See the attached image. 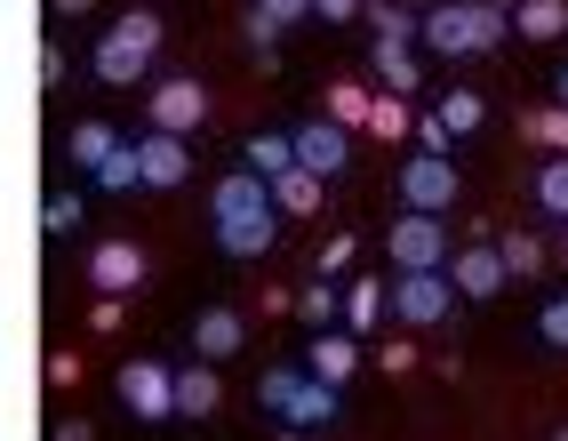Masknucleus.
<instances>
[{
  "label": "nucleus",
  "instance_id": "obj_1",
  "mask_svg": "<svg viewBox=\"0 0 568 441\" xmlns=\"http://www.w3.org/2000/svg\"><path fill=\"white\" fill-rule=\"evenodd\" d=\"M209 217H216V249L224 257H264L281 233V209H273V186L256 169H224L216 193H209Z\"/></svg>",
  "mask_w": 568,
  "mask_h": 441
},
{
  "label": "nucleus",
  "instance_id": "obj_2",
  "mask_svg": "<svg viewBox=\"0 0 568 441\" xmlns=\"http://www.w3.org/2000/svg\"><path fill=\"white\" fill-rule=\"evenodd\" d=\"M513 32L505 9H488V0H440V9H425V49L433 57H488Z\"/></svg>",
  "mask_w": 568,
  "mask_h": 441
},
{
  "label": "nucleus",
  "instance_id": "obj_3",
  "mask_svg": "<svg viewBox=\"0 0 568 441\" xmlns=\"http://www.w3.org/2000/svg\"><path fill=\"white\" fill-rule=\"evenodd\" d=\"M153 57H161V17H153V9H129V17L97 41L89 64H97V81L129 89V81H144V72H153Z\"/></svg>",
  "mask_w": 568,
  "mask_h": 441
},
{
  "label": "nucleus",
  "instance_id": "obj_4",
  "mask_svg": "<svg viewBox=\"0 0 568 441\" xmlns=\"http://www.w3.org/2000/svg\"><path fill=\"white\" fill-rule=\"evenodd\" d=\"M385 257H393V273H448V225L408 209L400 225L385 233Z\"/></svg>",
  "mask_w": 568,
  "mask_h": 441
},
{
  "label": "nucleus",
  "instance_id": "obj_5",
  "mask_svg": "<svg viewBox=\"0 0 568 441\" xmlns=\"http://www.w3.org/2000/svg\"><path fill=\"white\" fill-rule=\"evenodd\" d=\"M400 209H416V217H448V209H457V161H448V153H416V161H400Z\"/></svg>",
  "mask_w": 568,
  "mask_h": 441
},
{
  "label": "nucleus",
  "instance_id": "obj_6",
  "mask_svg": "<svg viewBox=\"0 0 568 441\" xmlns=\"http://www.w3.org/2000/svg\"><path fill=\"white\" fill-rule=\"evenodd\" d=\"M121 401H129V418L169 425L176 418V370H169V361H129V370H121Z\"/></svg>",
  "mask_w": 568,
  "mask_h": 441
},
{
  "label": "nucleus",
  "instance_id": "obj_7",
  "mask_svg": "<svg viewBox=\"0 0 568 441\" xmlns=\"http://www.w3.org/2000/svg\"><path fill=\"white\" fill-rule=\"evenodd\" d=\"M144 113H153L161 137H193V129L209 121V89H201V81H161L153 97H144Z\"/></svg>",
  "mask_w": 568,
  "mask_h": 441
},
{
  "label": "nucleus",
  "instance_id": "obj_8",
  "mask_svg": "<svg viewBox=\"0 0 568 441\" xmlns=\"http://www.w3.org/2000/svg\"><path fill=\"white\" fill-rule=\"evenodd\" d=\"M448 298H457V281H448V273H400V281H393V313H400L408 329L448 321Z\"/></svg>",
  "mask_w": 568,
  "mask_h": 441
},
{
  "label": "nucleus",
  "instance_id": "obj_9",
  "mask_svg": "<svg viewBox=\"0 0 568 441\" xmlns=\"http://www.w3.org/2000/svg\"><path fill=\"white\" fill-rule=\"evenodd\" d=\"M288 144H296V169H313L321 186L353 161V129H336V121H305V129H288Z\"/></svg>",
  "mask_w": 568,
  "mask_h": 441
},
{
  "label": "nucleus",
  "instance_id": "obj_10",
  "mask_svg": "<svg viewBox=\"0 0 568 441\" xmlns=\"http://www.w3.org/2000/svg\"><path fill=\"white\" fill-rule=\"evenodd\" d=\"M136 169H144V186H153V193H176L184 177H193V153H184V137L144 129V137H136Z\"/></svg>",
  "mask_w": 568,
  "mask_h": 441
},
{
  "label": "nucleus",
  "instance_id": "obj_11",
  "mask_svg": "<svg viewBox=\"0 0 568 441\" xmlns=\"http://www.w3.org/2000/svg\"><path fill=\"white\" fill-rule=\"evenodd\" d=\"M136 281H144V249H136V241H97V249H89V289L129 298Z\"/></svg>",
  "mask_w": 568,
  "mask_h": 441
},
{
  "label": "nucleus",
  "instance_id": "obj_12",
  "mask_svg": "<svg viewBox=\"0 0 568 441\" xmlns=\"http://www.w3.org/2000/svg\"><path fill=\"white\" fill-rule=\"evenodd\" d=\"M448 281H457V298H497V289H505L513 273H505L497 241H473V249H457V257H448Z\"/></svg>",
  "mask_w": 568,
  "mask_h": 441
},
{
  "label": "nucleus",
  "instance_id": "obj_13",
  "mask_svg": "<svg viewBox=\"0 0 568 441\" xmlns=\"http://www.w3.org/2000/svg\"><path fill=\"white\" fill-rule=\"evenodd\" d=\"M241 338H248V321H241L233 305H209V313L193 321V353H201V361H224V353H241Z\"/></svg>",
  "mask_w": 568,
  "mask_h": 441
},
{
  "label": "nucleus",
  "instance_id": "obj_14",
  "mask_svg": "<svg viewBox=\"0 0 568 441\" xmlns=\"http://www.w3.org/2000/svg\"><path fill=\"white\" fill-rule=\"evenodd\" d=\"M216 401H224L216 361H184L176 370V418H216Z\"/></svg>",
  "mask_w": 568,
  "mask_h": 441
},
{
  "label": "nucleus",
  "instance_id": "obj_15",
  "mask_svg": "<svg viewBox=\"0 0 568 441\" xmlns=\"http://www.w3.org/2000/svg\"><path fill=\"white\" fill-rule=\"evenodd\" d=\"M305 370H313V378H328V385H345V378L361 370V345L345 338V329H321L313 353H305Z\"/></svg>",
  "mask_w": 568,
  "mask_h": 441
},
{
  "label": "nucleus",
  "instance_id": "obj_16",
  "mask_svg": "<svg viewBox=\"0 0 568 441\" xmlns=\"http://www.w3.org/2000/svg\"><path fill=\"white\" fill-rule=\"evenodd\" d=\"M368 24H376V49H408V41H425V17L400 9V0H368Z\"/></svg>",
  "mask_w": 568,
  "mask_h": 441
},
{
  "label": "nucleus",
  "instance_id": "obj_17",
  "mask_svg": "<svg viewBox=\"0 0 568 441\" xmlns=\"http://www.w3.org/2000/svg\"><path fill=\"white\" fill-rule=\"evenodd\" d=\"M264 186H273V209L281 217H313L321 209V177L313 169H281V177H264Z\"/></svg>",
  "mask_w": 568,
  "mask_h": 441
},
{
  "label": "nucleus",
  "instance_id": "obj_18",
  "mask_svg": "<svg viewBox=\"0 0 568 441\" xmlns=\"http://www.w3.org/2000/svg\"><path fill=\"white\" fill-rule=\"evenodd\" d=\"M328 418H336V385H328V378H305L281 425H288V433H305V425H328Z\"/></svg>",
  "mask_w": 568,
  "mask_h": 441
},
{
  "label": "nucleus",
  "instance_id": "obj_19",
  "mask_svg": "<svg viewBox=\"0 0 568 441\" xmlns=\"http://www.w3.org/2000/svg\"><path fill=\"white\" fill-rule=\"evenodd\" d=\"M305 378H313L305 361H273V370L256 378V401H264L273 418H288V401H296V385H305Z\"/></svg>",
  "mask_w": 568,
  "mask_h": 441
},
{
  "label": "nucleus",
  "instance_id": "obj_20",
  "mask_svg": "<svg viewBox=\"0 0 568 441\" xmlns=\"http://www.w3.org/2000/svg\"><path fill=\"white\" fill-rule=\"evenodd\" d=\"M513 32H528V41H560V32H568V0H520Z\"/></svg>",
  "mask_w": 568,
  "mask_h": 441
},
{
  "label": "nucleus",
  "instance_id": "obj_21",
  "mask_svg": "<svg viewBox=\"0 0 568 441\" xmlns=\"http://www.w3.org/2000/svg\"><path fill=\"white\" fill-rule=\"evenodd\" d=\"M433 113H440L448 144H457V137H473V129H480V113H488V104H480V89H448V97L433 104Z\"/></svg>",
  "mask_w": 568,
  "mask_h": 441
},
{
  "label": "nucleus",
  "instance_id": "obj_22",
  "mask_svg": "<svg viewBox=\"0 0 568 441\" xmlns=\"http://www.w3.org/2000/svg\"><path fill=\"white\" fill-rule=\"evenodd\" d=\"M385 305H393L385 281H353V289H345V329H376V321H385Z\"/></svg>",
  "mask_w": 568,
  "mask_h": 441
},
{
  "label": "nucleus",
  "instance_id": "obj_23",
  "mask_svg": "<svg viewBox=\"0 0 568 441\" xmlns=\"http://www.w3.org/2000/svg\"><path fill=\"white\" fill-rule=\"evenodd\" d=\"M89 186H97V193H136V186H144V169H136V144H121L112 161H97V169H89Z\"/></svg>",
  "mask_w": 568,
  "mask_h": 441
},
{
  "label": "nucleus",
  "instance_id": "obj_24",
  "mask_svg": "<svg viewBox=\"0 0 568 441\" xmlns=\"http://www.w3.org/2000/svg\"><path fill=\"white\" fill-rule=\"evenodd\" d=\"M64 153H72V161H81V169H97V161H112V153H121V137H112L104 121H81V129H72V137H64Z\"/></svg>",
  "mask_w": 568,
  "mask_h": 441
},
{
  "label": "nucleus",
  "instance_id": "obj_25",
  "mask_svg": "<svg viewBox=\"0 0 568 441\" xmlns=\"http://www.w3.org/2000/svg\"><path fill=\"white\" fill-rule=\"evenodd\" d=\"M537 209L552 217V225H568V153H552V161L537 169Z\"/></svg>",
  "mask_w": 568,
  "mask_h": 441
},
{
  "label": "nucleus",
  "instance_id": "obj_26",
  "mask_svg": "<svg viewBox=\"0 0 568 441\" xmlns=\"http://www.w3.org/2000/svg\"><path fill=\"white\" fill-rule=\"evenodd\" d=\"M368 113H376V97H368V89H353V81H336V89H328V121H336V129H368Z\"/></svg>",
  "mask_w": 568,
  "mask_h": 441
},
{
  "label": "nucleus",
  "instance_id": "obj_27",
  "mask_svg": "<svg viewBox=\"0 0 568 441\" xmlns=\"http://www.w3.org/2000/svg\"><path fill=\"white\" fill-rule=\"evenodd\" d=\"M520 129H528V144H545V153H568V104H537Z\"/></svg>",
  "mask_w": 568,
  "mask_h": 441
},
{
  "label": "nucleus",
  "instance_id": "obj_28",
  "mask_svg": "<svg viewBox=\"0 0 568 441\" xmlns=\"http://www.w3.org/2000/svg\"><path fill=\"white\" fill-rule=\"evenodd\" d=\"M497 257H505V273H513V281L545 273V241H537V233H505V241H497Z\"/></svg>",
  "mask_w": 568,
  "mask_h": 441
},
{
  "label": "nucleus",
  "instance_id": "obj_29",
  "mask_svg": "<svg viewBox=\"0 0 568 441\" xmlns=\"http://www.w3.org/2000/svg\"><path fill=\"white\" fill-rule=\"evenodd\" d=\"M296 313H305L313 329H328L336 313H345V289H328V281H313V289H296Z\"/></svg>",
  "mask_w": 568,
  "mask_h": 441
},
{
  "label": "nucleus",
  "instance_id": "obj_30",
  "mask_svg": "<svg viewBox=\"0 0 568 441\" xmlns=\"http://www.w3.org/2000/svg\"><path fill=\"white\" fill-rule=\"evenodd\" d=\"M376 72H385V97H416V57L408 49H376Z\"/></svg>",
  "mask_w": 568,
  "mask_h": 441
},
{
  "label": "nucleus",
  "instance_id": "obj_31",
  "mask_svg": "<svg viewBox=\"0 0 568 441\" xmlns=\"http://www.w3.org/2000/svg\"><path fill=\"white\" fill-rule=\"evenodd\" d=\"M248 169H256V177L296 169V144H288V137H256V144H248Z\"/></svg>",
  "mask_w": 568,
  "mask_h": 441
},
{
  "label": "nucleus",
  "instance_id": "obj_32",
  "mask_svg": "<svg viewBox=\"0 0 568 441\" xmlns=\"http://www.w3.org/2000/svg\"><path fill=\"white\" fill-rule=\"evenodd\" d=\"M537 338H545L552 353H568V298H552V305L537 313Z\"/></svg>",
  "mask_w": 568,
  "mask_h": 441
},
{
  "label": "nucleus",
  "instance_id": "obj_33",
  "mask_svg": "<svg viewBox=\"0 0 568 441\" xmlns=\"http://www.w3.org/2000/svg\"><path fill=\"white\" fill-rule=\"evenodd\" d=\"M368 129H376V137H408V104H400V97H376Z\"/></svg>",
  "mask_w": 568,
  "mask_h": 441
},
{
  "label": "nucleus",
  "instance_id": "obj_34",
  "mask_svg": "<svg viewBox=\"0 0 568 441\" xmlns=\"http://www.w3.org/2000/svg\"><path fill=\"white\" fill-rule=\"evenodd\" d=\"M41 225H49V233H57V241H64V233H72V225H81V193H57V201H49V209H41Z\"/></svg>",
  "mask_w": 568,
  "mask_h": 441
},
{
  "label": "nucleus",
  "instance_id": "obj_35",
  "mask_svg": "<svg viewBox=\"0 0 568 441\" xmlns=\"http://www.w3.org/2000/svg\"><path fill=\"white\" fill-rule=\"evenodd\" d=\"M256 17L281 32V24H305V17H313V0H256Z\"/></svg>",
  "mask_w": 568,
  "mask_h": 441
},
{
  "label": "nucleus",
  "instance_id": "obj_36",
  "mask_svg": "<svg viewBox=\"0 0 568 441\" xmlns=\"http://www.w3.org/2000/svg\"><path fill=\"white\" fill-rule=\"evenodd\" d=\"M353 265V233H336L328 249H321V281H336V273H345Z\"/></svg>",
  "mask_w": 568,
  "mask_h": 441
},
{
  "label": "nucleus",
  "instance_id": "obj_37",
  "mask_svg": "<svg viewBox=\"0 0 568 441\" xmlns=\"http://www.w3.org/2000/svg\"><path fill=\"white\" fill-rule=\"evenodd\" d=\"M416 144H425V153H448V129H440V113H425V121H416Z\"/></svg>",
  "mask_w": 568,
  "mask_h": 441
},
{
  "label": "nucleus",
  "instance_id": "obj_38",
  "mask_svg": "<svg viewBox=\"0 0 568 441\" xmlns=\"http://www.w3.org/2000/svg\"><path fill=\"white\" fill-rule=\"evenodd\" d=\"M81 378V353H49V385H72Z\"/></svg>",
  "mask_w": 568,
  "mask_h": 441
},
{
  "label": "nucleus",
  "instance_id": "obj_39",
  "mask_svg": "<svg viewBox=\"0 0 568 441\" xmlns=\"http://www.w3.org/2000/svg\"><path fill=\"white\" fill-rule=\"evenodd\" d=\"M49 441H89V425H81V418H64V425H57Z\"/></svg>",
  "mask_w": 568,
  "mask_h": 441
},
{
  "label": "nucleus",
  "instance_id": "obj_40",
  "mask_svg": "<svg viewBox=\"0 0 568 441\" xmlns=\"http://www.w3.org/2000/svg\"><path fill=\"white\" fill-rule=\"evenodd\" d=\"M49 9H57V17H89V9H97V0H49Z\"/></svg>",
  "mask_w": 568,
  "mask_h": 441
},
{
  "label": "nucleus",
  "instance_id": "obj_41",
  "mask_svg": "<svg viewBox=\"0 0 568 441\" xmlns=\"http://www.w3.org/2000/svg\"><path fill=\"white\" fill-rule=\"evenodd\" d=\"M488 9H505V17H513V9H520V0H488Z\"/></svg>",
  "mask_w": 568,
  "mask_h": 441
},
{
  "label": "nucleus",
  "instance_id": "obj_42",
  "mask_svg": "<svg viewBox=\"0 0 568 441\" xmlns=\"http://www.w3.org/2000/svg\"><path fill=\"white\" fill-rule=\"evenodd\" d=\"M560 104H568V64H560Z\"/></svg>",
  "mask_w": 568,
  "mask_h": 441
},
{
  "label": "nucleus",
  "instance_id": "obj_43",
  "mask_svg": "<svg viewBox=\"0 0 568 441\" xmlns=\"http://www.w3.org/2000/svg\"><path fill=\"white\" fill-rule=\"evenodd\" d=\"M560 265H568V233H560Z\"/></svg>",
  "mask_w": 568,
  "mask_h": 441
},
{
  "label": "nucleus",
  "instance_id": "obj_44",
  "mask_svg": "<svg viewBox=\"0 0 568 441\" xmlns=\"http://www.w3.org/2000/svg\"><path fill=\"white\" fill-rule=\"evenodd\" d=\"M400 9H425V0H400Z\"/></svg>",
  "mask_w": 568,
  "mask_h": 441
},
{
  "label": "nucleus",
  "instance_id": "obj_45",
  "mask_svg": "<svg viewBox=\"0 0 568 441\" xmlns=\"http://www.w3.org/2000/svg\"><path fill=\"white\" fill-rule=\"evenodd\" d=\"M552 441H568V425H560V433H552Z\"/></svg>",
  "mask_w": 568,
  "mask_h": 441
},
{
  "label": "nucleus",
  "instance_id": "obj_46",
  "mask_svg": "<svg viewBox=\"0 0 568 441\" xmlns=\"http://www.w3.org/2000/svg\"><path fill=\"white\" fill-rule=\"evenodd\" d=\"M361 9H368V0H361Z\"/></svg>",
  "mask_w": 568,
  "mask_h": 441
}]
</instances>
